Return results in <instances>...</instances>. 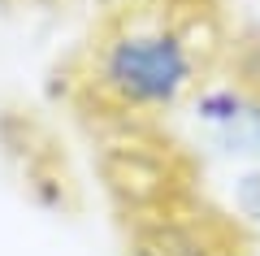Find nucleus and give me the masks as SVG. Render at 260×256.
<instances>
[{
  "instance_id": "nucleus-2",
  "label": "nucleus",
  "mask_w": 260,
  "mask_h": 256,
  "mask_svg": "<svg viewBox=\"0 0 260 256\" xmlns=\"http://www.w3.org/2000/svg\"><path fill=\"white\" fill-rule=\"evenodd\" d=\"M130 256H225V247L217 243V230L208 221L165 217L135 235Z\"/></svg>"
},
{
  "instance_id": "nucleus-4",
  "label": "nucleus",
  "mask_w": 260,
  "mask_h": 256,
  "mask_svg": "<svg viewBox=\"0 0 260 256\" xmlns=\"http://www.w3.org/2000/svg\"><path fill=\"white\" fill-rule=\"evenodd\" d=\"M26 5H48V0H26Z\"/></svg>"
},
{
  "instance_id": "nucleus-1",
  "label": "nucleus",
  "mask_w": 260,
  "mask_h": 256,
  "mask_svg": "<svg viewBox=\"0 0 260 256\" xmlns=\"http://www.w3.org/2000/svg\"><path fill=\"white\" fill-rule=\"evenodd\" d=\"M100 78L130 104L178 100V92L191 82L186 35L165 18L126 22L100 44Z\"/></svg>"
},
{
  "instance_id": "nucleus-3",
  "label": "nucleus",
  "mask_w": 260,
  "mask_h": 256,
  "mask_svg": "<svg viewBox=\"0 0 260 256\" xmlns=\"http://www.w3.org/2000/svg\"><path fill=\"white\" fill-rule=\"evenodd\" d=\"M239 209L247 213V217L260 221V174H251V178L239 183Z\"/></svg>"
}]
</instances>
